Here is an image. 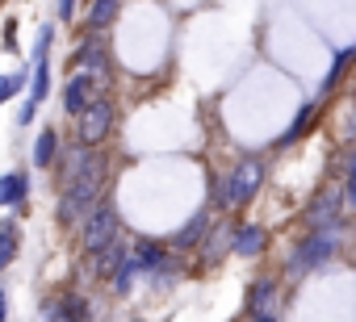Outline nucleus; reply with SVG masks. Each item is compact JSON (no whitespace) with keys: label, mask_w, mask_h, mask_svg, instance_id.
I'll list each match as a JSON object with an SVG mask.
<instances>
[{"label":"nucleus","mask_w":356,"mask_h":322,"mask_svg":"<svg viewBox=\"0 0 356 322\" xmlns=\"http://www.w3.org/2000/svg\"><path fill=\"white\" fill-rule=\"evenodd\" d=\"M80 71H101L105 67V46H101V38H88L80 51H76V59H72Z\"/></svg>","instance_id":"f8f14e48"},{"label":"nucleus","mask_w":356,"mask_h":322,"mask_svg":"<svg viewBox=\"0 0 356 322\" xmlns=\"http://www.w3.org/2000/svg\"><path fill=\"white\" fill-rule=\"evenodd\" d=\"M206 226H210V218H206V214H193L181 230H176V247H193V243H202V239H206Z\"/></svg>","instance_id":"4468645a"},{"label":"nucleus","mask_w":356,"mask_h":322,"mask_svg":"<svg viewBox=\"0 0 356 322\" xmlns=\"http://www.w3.org/2000/svg\"><path fill=\"white\" fill-rule=\"evenodd\" d=\"M339 193H323L318 201H310V210H306V218H310V226L318 230V226H339Z\"/></svg>","instance_id":"1a4fd4ad"},{"label":"nucleus","mask_w":356,"mask_h":322,"mask_svg":"<svg viewBox=\"0 0 356 322\" xmlns=\"http://www.w3.org/2000/svg\"><path fill=\"white\" fill-rule=\"evenodd\" d=\"M252 322H277V318H273V314L264 310V314H252Z\"/></svg>","instance_id":"393cba45"},{"label":"nucleus","mask_w":356,"mask_h":322,"mask_svg":"<svg viewBox=\"0 0 356 322\" xmlns=\"http://www.w3.org/2000/svg\"><path fill=\"white\" fill-rule=\"evenodd\" d=\"M235 255H243V260H252V255H260L264 251V226H256V222H248V226H239L235 230Z\"/></svg>","instance_id":"9d476101"},{"label":"nucleus","mask_w":356,"mask_h":322,"mask_svg":"<svg viewBox=\"0 0 356 322\" xmlns=\"http://www.w3.org/2000/svg\"><path fill=\"white\" fill-rule=\"evenodd\" d=\"M51 38H55V26H42L38 42H34V76H30V101L22 109V126H30L38 105L51 96Z\"/></svg>","instance_id":"f03ea898"},{"label":"nucleus","mask_w":356,"mask_h":322,"mask_svg":"<svg viewBox=\"0 0 356 322\" xmlns=\"http://www.w3.org/2000/svg\"><path fill=\"white\" fill-rule=\"evenodd\" d=\"M348 59H352V51H339V55H335V63H331V71H327V80H323V88H318V96H323V92H331V88L339 84V76H343Z\"/></svg>","instance_id":"6ab92c4d"},{"label":"nucleus","mask_w":356,"mask_h":322,"mask_svg":"<svg viewBox=\"0 0 356 322\" xmlns=\"http://www.w3.org/2000/svg\"><path fill=\"white\" fill-rule=\"evenodd\" d=\"M30 197V176L26 172H5L0 176V205L5 210H22Z\"/></svg>","instance_id":"6e6552de"},{"label":"nucleus","mask_w":356,"mask_h":322,"mask_svg":"<svg viewBox=\"0 0 356 322\" xmlns=\"http://www.w3.org/2000/svg\"><path fill=\"white\" fill-rule=\"evenodd\" d=\"M335 247H339V226H318V230L289 255V272H293V276H306V272L323 268V264L335 255Z\"/></svg>","instance_id":"7ed1b4c3"},{"label":"nucleus","mask_w":356,"mask_h":322,"mask_svg":"<svg viewBox=\"0 0 356 322\" xmlns=\"http://www.w3.org/2000/svg\"><path fill=\"white\" fill-rule=\"evenodd\" d=\"M80 126H76V138H80V146H97L109 130H113V105L105 101V96H92L80 113Z\"/></svg>","instance_id":"39448f33"},{"label":"nucleus","mask_w":356,"mask_h":322,"mask_svg":"<svg viewBox=\"0 0 356 322\" xmlns=\"http://www.w3.org/2000/svg\"><path fill=\"white\" fill-rule=\"evenodd\" d=\"M260 185H264V164H260V159H239L235 172L227 176V189L222 193H227L231 205H248V201H256Z\"/></svg>","instance_id":"423d86ee"},{"label":"nucleus","mask_w":356,"mask_h":322,"mask_svg":"<svg viewBox=\"0 0 356 322\" xmlns=\"http://www.w3.org/2000/svg\"><path fill=\"white\" fill-rule=\"evenodd\" d=\"M101 197V159L88 151V146H76L67 155V189H63V205H59V218L63 222H76L84 218Z\"/></svg>","instance_id":"f257e3e1"},{"label":"nucleus","mask_w":356,"mask_h":322,"mask_svg":"<svg viewBox=\"0 0 356 322\" xmlns=\"http://www.w3.org/2000/svg\"><path fill=\"white\" fill-rule=\"evenodd\" d=\"M273 293H277V285H273V280L252 285V293H248V314H264V310H268V301H273Z\"/></svg>","instance_id":"f3484780"},{"label":"nucleus","mask_w":356,"mask_h":322,"mask_svg":"<svg viewBox=\"0 0 356 322\" xmlns=\"http://www.w3.org/2000/svg\"><path fill=\"white\" fill-rule=\"evenodd\" d=\"M92 96H97V76H92V71H76V76L63 84V109H67L72 117H76Z\"/></svg>","instance_id":"0eeeda50"},{"label":"nucleus","mask_w":356,"mask_h":322,"mask_svg":"<svg viewBox=\"0 0 356 322\" xmlns=\"http://www.w3.org/2000/svg\"><path fill=\"white\" fill-rule=\"evenodd\" d=\"M310 117H314V105H302V109H298V117H293V126H289V130H285V134L277 138V146H289V142H298V138L306 134Z\"/></svg>","instance_id":"dca6fc26"},{"label":"nucleus","mask_w":356,"mask_h":322,"mask_svg":"<svg viewBox=\"0 0 356 322\" xmlns=\"http://www.w3.org/2000/svg\"><path fill=\"white\" fill-rule=\"evenodd\" d=\"M0 322H9V301H5V293H0Z\"/></svg>","instance_id":"b1692460"},{"label":"nucleus","mask_w":356,"mask_h":322,"mask_svg":"<svg viewBox=\"0 0 356 322\" xmlns=\"http://www.w3.org/2000/svg\"><path fill=\"white\" fill-rule=\"evenodd\" d=\"M55 13H59V22H72V13H76V0H59V5H55Z\"/></svg>","instance_id":"5701e85b"},{"label":"nucleus","mask_w":356,"mask_h":322,"mask_svg":"<svg viewBox=\"0 0 356 322\" xmlns=\"http://www.w3.org/2000/svg\"><path fill=\"white\" fill-rule=\"evenodd\" d=\"M122 9V0H92V9H88V26L92 30H105Z\"/></svg>","instance_id":"2eb2a0df"},{"label":"nucleus","mask_w":356,"mask_h":322,"mask_svg":"<svg viewBox=\"0 0 356 322\" xmlns=\"http://www.w3.org/2000/svg\"><path fill=\"white\" fill-rule=\"evenodd\" d=\"M130 285H134V264H130V260H122V264H118V272H113V289H118V293H130Z\"/></svg>","instance_id":"412c9836"},{"label":"nucleus","mask_w":356,"mask_h":322,"mask_svg":"<svg viewBox=\"0 0 356 322\" xmlns=\"http://www.w3.org/2000/svg\"><path fill=\"white\" fill-rule=\"evenodd\" d=\"M17 255V230L13 226H0V272H5Z\"/></svg>","instance_id":"a211bd4d"},{"label":"nucleus","mask_w":356,"mask_h":322,"mask_svg":"<svg viewBox=\"0 0 356 322\" xmlns=\"http://www.w3.org/2000/svg\"><path fill=\"white\" fill-rule=\"evenodd\" d=\"M26 80H30L26 71H17V76H0V105H5L13 92H22V88H26Z\"/></svg>","instance_id":"aec40b11"},{"label":"nucleus","mask_w":356,"mask_h":322,"mask_svg":"<svg viewBox=\"0 0 356 322\" xmlns=\"http://www.w3.org/2000/svg\"><path fill=\"white\" fill-rule=\"evenodd\" d=\"M55 155H59V134H55V126H51V130H42L38 142H34V164H38V168H55Z\"/></svg>","instance_id":"ddd939ff"},{"label":"nucleus","mask_w":356,"mask_h":322,"mask_svg":"<svg viewBox=\"0 0 356 322\" xmlns=\"http://www.w3.org/2000/svg\"><path fill=\"white\" fill-rule=\"evenodd\" d=\"M126 260L134 264V272H151V276L163 268V251H159L155 243H138V247H134V255H126Z\"/></svg>","instance_id":"9b49d317"},{"label":"nucleus","mask_w":356,"mask_h":322,"mask_svg":"<svg viewBox=\"0 0 356 322\" xmlns=\"http://www.w3.org/2000/svg\"><path fill=\"white\" fill-rule=\"evenodd\" d=\"M227 251V239L222 230H210V243H206V264H218V255Z\"/></svg>","instance_id":"4be33fe9"},{"label":"nucleus","mask_w":356,"mask_h":322,"mask_svg":"<svg viewBox=\"0 0 356 322\" xmlns=\"http://www.w3.org/2000/svg\"><path fill=\"white\" fill-rule=\"evenodd\" d=\"M80 239H84V251H101L118 239V214L113 205H92L84 218H80Z\"/></svg>","instance_id":"20e7f679"}]
</instances>
